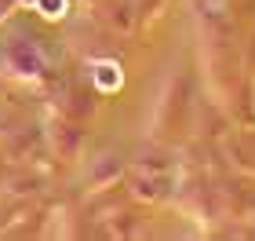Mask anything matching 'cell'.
<instances>
[{"mask_svg":"<svg viewBox=\"0 0 255 241\" xmlns=\"http://www.w3.org/2000/svg\"><path fill=\"white\" fill-rule=\"evenodd\" d=\"M95 80H99V88H117V84H121L117 66H113V62H99V66H95Z\"/></svg>","mask_w":255,"mask_h":241,"instance_id":"obj_1","label":"cell"},{"mask_svg":"<svg viewBox=\"0 0 255 241\" xmlns=\"http://www.w3.org/2000/svg\"><path fill=\"white\" fill-rule=\"evenodd\" d=\"M40 11H44V15H59V11H62V0H40Z\"/></svg>","mask_w":255,"mask_h":241,"instance_id":"obj_2","label":"cell"}]
</instances>
